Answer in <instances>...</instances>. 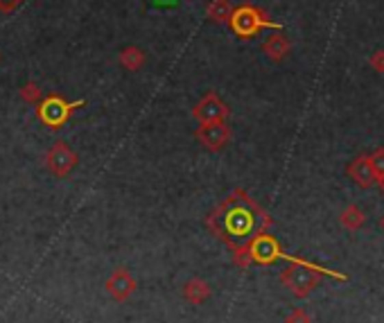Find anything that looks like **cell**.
<instances>
[{
    "instance_id": "obj_1",
    "label": "cell",
    "mask_w": 384,
    "mask_h": 323,
    "mask_svg": "<svg viewBox=\"0 0 384 323\" xmlns=\"http://www.w3.org/2000/svg\"><path fill=\"white\" fill-rule=\"evenodd\" d=\"M269 224V215L244 190H235L231 197H226L208 217L210 231L233 249H242L255 235L267 233Z\"/></svg>"
},
{
    "instance_id": "obj_2",
    "label": "cell",
    "mask_w": 384,
    "mask_h": 323,
    "mask_svg": "<svg viewBox=\"0 0 384 323\" xmlns=\"http://www.w3.org/2000/svg\"><path fill=\"white\" fill-rule=\"evenodd\" d=\"M323 276H337V278H342V281H346V276H342V274L326 272V269H319V267L310 265V262L296 258V260H292V265L287 269H283L281 283L292 292L294 296L305 298L312 294V289H316V285L321 283Z\"/></svg>"
},
{
    "instance_id": "obj_3",
    "label": "cell",
    "mask_w": 384,
    "mask_h": 323,
    "mask_svg": "<svg viewBox=\"0 0 384 323\" xmlns=\"http://www.w3.org/2000/svg\"><path fill=\"white\" fill-rule=\"evenodd\" d=\"M226 25H229L233 29V34L240 36V39H253V36H258L265 27L283 29V25H278V23H274V21H269L267 14L262 12L260 7H255L251 3L233 7L231 18H229V23H226Z\"/></svg>"
},
{
    "instance_id": "obj_4",
    "label": "cell",
    "mask_w": 384,
    "mask_h": 323,
    "mask_svg": "<svg viewBox=\"0 0 384 323\" xmlns=\"http://www.w3.org/2000/svg\"><path fill=\"white\" fill-rule=\"evenodd\" d=\"M79 107H84V100L68 102L62 95L50 93L36 104V118H39L45 127H50V129H62L68 120H71L73 111Z\"/></svg>"
},
{
    "instance_id": "obj_5",
    "label": "cell",
    "mask_w": 384,
    "mask_h": 323,
    "mask_svg": "<svg viewBox=\"0 0 384 323\" xmlns=\"http://www.w3.org/2000/svg\"><path fill=\"white\" fill-rule=\"evenodd\" d=\"M77 154L73 152L71 145L64 140H57L55 145L48 149V154H45V168L50 170V175H55L57 179H66L71 172L75 170V165H77Z\"/></svg>"
},
{
    "instance_id": "obj_6",
    "label": "cell",
    "mask_w": 384,
    "mask_h": 323,
    "mask_svg": "<svg viewBox=\"0 0 384 323\" xmlns=\"http://www.w3.org/2000/svg\"><path fill=\"white\" fill-rule=\"evenodd\" d=\"M231 109L229 104H226L224 100L217 93H206L201 97V100L194 104L192 109V118L197 120L199 125H206V122H224L226 118H229Z\"/></svg>"
},
{
    "instance_id": "obj_7",
    "label": "cell",
    "mask_w": 384,
    "mask_h": 323,
    "mask_svg": "<svg viewBox=\"0 0 384 323\" xmlns=\"http://www.w3.org/2000/svg\"><path fill=\"white\" fill-rule=\"evenodd\" d=\"M194 138L199 140V145L208 152H220L231 140V127L226 122H206L199 125V129L194 131Z\"/></svg>"
},
{
    "instance_id": "obj_8",
    "label": "cell",
    "mask_w": 384,
    "mask_h": 323,
    "mask_svg": "<svg viewBox=\"0 0 384 323\" xmlns=\"http://www.w3.org/2000/svg\"><path fill=\"white\" fill-rule=\"evenodd\" d=\"M136 287H138L136 278L131 276L129 269H123V267L116 269L107 281V292L113 300H127L136 292Z\"/></svg>"
},
{
    "instance_id": "obj_9",
    "label": "cell",
    "mask_w": 384,
    "mask_h": 323,
    "mask_svg": "<svg viewBox=\"0 0 384 323\" xmlns=\"http://www.w3.org/2000/svg\"><path fill=\"white\" fill-rule=\"evenodd\" d=\"M348 177L355 181L359 188H371L378 183V179H375V172H373V165L368 161V156H357L355 161L348 163Z\"/></svg>"
},
{
    "instance_id": "obj_10",
    "label": "cell",
    "mask_w": 384,
    "mask_h": 323,
    "mask_svg": "<svg viewBox=\"0 0 384 323\" xmlns=\"http://www.w3.org/2000/svg\"><path fill=\"white\" fill-rule=\"evenodd\" d=\"M292 48L290 39L285 36L281 29H276V34H271L269 39L265 41V46H262V52L271 59V62H281V59L287 57V52Z\"/></svg>"
},
{
    "instance_id": "obj_11",
    "label": "cell",
    "mask_w": 384,
    "mask_h": 323,
    "mask_svg": "<svg viewBox=\"0 0 384 323\" xmlns=\"http://www.w3.org/2000/svg\"><path fill=\"white\" fill-rule=\"evenodd\" d=\"M183 298L192 305H201L210 298V285L201 278H190L183 285Z\"/></svg>"
},
{
    "instance_id": "obj_12",
    "label": "cell",
    "mask_w": 384,
    "mask_h": 323,
    "mask_svg": "<svg viewBox=\"0 0 384 323\" xmlns=\"http://www.w3.org/2000/svg\"><path fill=\"white\" fill-rule=\"evenodd\" d=\"M231 12H233V5L229 0H210L206 5V16L208 21H213V23H220L226 25L231 18Z\"/></svg>"
},
{
    "instance_id": "obj_13",
    "label": "cell",
    "mask_w": 384,
    "mask_h": 323,
    "mask_svg": "<svg viewBox=\"0 0 384 323\" xmlns=\"http://www.w3.org/2000/svg\"><path fill=\"white\" fill-rule=\"evenodd\" d=\"M145 59H147V55L138 46H129V48H125L123 52H120V66L129 73L140 70L142 64H145Z\"/></svg>"
},
{
    "instance_id": "obj_14",
    "label": "cell",
    "mask_w": 384,
    "mask_h": 323,
    "mask_svg": "<svg viewBox=\"0 0 384 323\" xmlns=\"http://www.w3.org/2000/svg\"><path fill=\"white\" fill-rule=\"evenodd\" d=\"M364 213H361V210L357 208V206H348L342 213V224L348 231H357V229H361L364 227Z\"/></svg>"
},
{
    "instance_id": "obj_15",
    "label": "cell",
    "mask_w": 384,
    "mask_h": 323,
    "mask_svg": "<svg viewBox=\"0 0 384 323\" xmlns=\"http://www.w3.org/2000/svg\"><path fill=\"white\" fill-rule=\"evenodd\" d=\"M18 95H21V100L27 104H39L43 100V91L36 81H27V84L18 91Z\"/></svg>"
},
{
    "instance_id": "obj_16",
    "label": "cell",
    "mask_w": 384,
    "mask_h": 323,
    "mask_svg": "<svg viewBox=\"0 0 384 323\" xmlns=\"http://www.w3.org/2000/svg\"><path fill=\"white\" fill-rule=\"evenodd\" d=\"M368 161H371L373 172H375V179H378L380 188L384 190V149H375V152L368 156Z\"/></svg>"
},
{
    "instance_id": "obj_17",
    "label": "cell",
    "mask_w": 384,
    "mask_h": 323,
    "mask_svg": "<svg viewBox=\"0 0 384 323\" xmlns=\"http://www.w3.org/2000/svg\"><path fill=\"white\" fill-rule=\"evenodd\" d=\"M285 323H312V317L307 314L303 307H294V310L287 314Z\"/></svg>"
},
{
    "instance_id": "obj_18",
    "label": "cell",
    "mask_w": 384,
    "mask_h": 323,
    "mask_svg": "<svg viewBox=\"0 0 384 323\" xmlns=\"http://www.w3.org/2000/svg\"><path fill=\"white\" fill-rule=\"evenodd\" d=\"M23 3H25V0H0V12L12 14L14 10H18Z\"/></svg>"
},
{
    "instance_id": "obj_19",
    "label": "cell",
    "mask_w": 384,
    "mask_h": 323,
    "mask_svg": "<svg viewBox=\"0 0 384 323\" xmlns=\"http://www.w3.org/2000/svg\"><path fill=\"white\" fill-rule=\"evenodd\" d=\"M371 66H373L375 70L384 73V52H378V55H373V59H371Z\"/></svg>"
},
{
    "instance_id": "obj_20",
    "label": "cell",
    "mask_w": 384,
    "mask_h": 323,
    "mask_svg": "<svg viewBox=\"0 0 384 323\" xmlns=\"http://www.w3.org/2000/svg\"><path fill=\"white\" fill-rule=\"evenodd\" d=\"M382 231H384V217H382Z\"/></svg>"
}]
</instances>
